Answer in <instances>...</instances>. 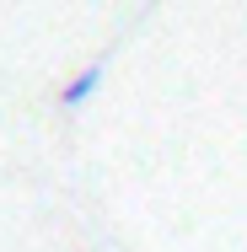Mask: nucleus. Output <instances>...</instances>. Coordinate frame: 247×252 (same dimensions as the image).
<instances>
[{
  "label": "nucleus",
  "mask_w": 247,
  "mask_h": 252,
  "mask_svg": "<svg viewBox=\"0 0 247 252\" xmlns=\"http://www.w3.org/2000/svg\"><path fill=\"white\" fill-rule=\"evenodd\" d=\"M97 86H102V59H92V64H81L70 81H65V92H59V107H86V102L97 97Z\"/></svg>",
  "instance_id": "nucleus-1"
}]
</instances>
